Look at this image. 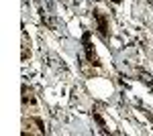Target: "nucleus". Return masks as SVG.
<instances>
[{
  "mask_svg": "<svg viewBox=\"0 0 153 136\" xmlns=\"http://www.w3.org/2000/svg\"><path fill=\"white\" fill-rule=\"evenodd\" d=\"M23 104H25V108L29 106V108H31L33 112H37V110H39V104H37L35 96H33V93H29L27 90H25V96H23Z\"/></svg>",
  "mask_w": 153,
  "mask_h": 136,
  "instance_id": "obj_1",
  "label": "nucleus"
},
{
  "mask_svg": "<svg viewBox=\"0 0 153 136\" xmlns=\"http://www.w3.org/2000/svg\"><path fill=\"white\" fill-rule=\"evenodd\" d=\"M94 18L98 21V31H100V35L102 37H106L108 35V26H106V18L100 14V12H94Z\"/></svg>",
  "mask_w": 153,
  "mask_h": 136,
  "instance_id": "obj_2",
  "label": "nucleus"
}]
</instances>
